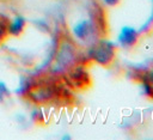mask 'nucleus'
<instances>
[{
    "label": "nucleus",
    "mask_w": 153,
    "mask_h": 140,
    "mask_svg": "<svg viewBox=\"0 0 153 140\" xmlns=\"http://www.w3.org/2000/svg\"><path fill=\"white\" fill-rule=\"evenodd\" d=\"M86 59L103 67H110L116 59V47L112 43L99 38L88 47Z\"/></svg>",
    "instance_id": "1"
},
{
    "label": "nucleus",
    "mask_w": 153,
    "mask_h": 140,
    "mask_svg": "<svg viewBox=\"0 0 153 140\" xmlns=\"http://www.w3.org/2000/svg\"><path fill=\"white\" fill-rule=\"evenodd\" d=\"M104 1H105V4L109 5V6H117V5L121 4L122 0H104Z\"/></svg>",
    "instance_id": "5"
},
{
    "label": "nucleus",
    "mask_w": 153,
    "mask_h": 140,
    "mask_svg": "<svg viewBox=\"0 0 153 140\" xmlns=\"http://www.w3.org/2000/svg\"><path fill=\"white\" fill-rule=\"evenodd\" d=\"M139 39H140L139 31L131 26H124L118 36V42L124 48H133L134 45L137 44Z\"/></svg>",
    "instance_id": "2"
},
{
    "label": "nucleus",
    "mask_w": 153,
    "mask_h": 140,
    "mask_svg": "<svg viewBox=\"0 0 153 140\" xmlns=\"http://www.w3.org/2000/svg\"><path fill=\"white\" fill-rule=\"evenodd\" d=\"M136 75H137V79L143 85L145 93L153 99V65L148 68L139 71Z\"/></svg>",
    "instance_id": "3"
},
{
    "label": "nucleus",
    "mask_w": 153,
    "mask_h": 140,
    "mask_svg": "<svg viewBox=\"0 0 153 140\" xmlns=\"http://www.w3.org/2000/svg\"><path fill=\"white\" fill-rule=\"evenodd\" d=\"M5 91H6V89H5L4 84H0V95H2V93H4Z\"/></svg>",
    "instance_id": "6"
},
{
    "label": "nucleus",
    "mask_w": 153,
    "mask_h": 140,
    "mask_svg": "<svg viewBox=\"0 0 153 140\" xmlns=\"http://www.w3.org/2000/svg\"><path fill=\"white\" fill-rule=\"evenodd\" d=\"M151 22H152V25H153V16H152V18H151Z\"/></svg>",
    "instance_id": "7"
},
{
    "label": "nucleus",
    "mask_w": 153,
    "mask_h": 140,
    "mask_svg": "<svg viewBox=\"0 0 153 140\" xmlns=\"http://www.w3.org/2000/svg\"><path fill=\"white\" fill-rule=\"evenodd\" d=\"M23 25H24V19L20 18V17H18V18L13 22V24L11 25V32H12V34H18V32L23 29Z\"/></svg>",
    "instance_id": "4"
}]
</instances>
